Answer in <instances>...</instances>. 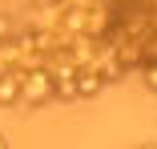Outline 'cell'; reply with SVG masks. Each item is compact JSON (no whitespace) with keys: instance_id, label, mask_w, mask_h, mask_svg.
I'll use <instances>...</instances> for the list:
<instances>
[{"instance_id":"cell-3","label":"cell","mask_w":157,"mask_h":149,"mask_svg":"<svg viewBox=\"0 0 157 149\" xmlns=\"http://www.w3.org/2000/svg\"><path fill=\"white\" fill-rule=\"evenodd\" d=\"M101 89H105V81L97 77V69H81V73H77V97H81V101L97 97Z\"/></svg>"},{"instance_id":"cell-5","label":"cell","mask_w":157,"mask_h":149,"mask_svg":"<svg viewBox=\"0 0 157 149\" xmlns=\"http://www.w3.org/2000/svg\"><path fill=\"white\" fill-rule=\"evenodd\" d=\"M0 149H8V141H4V133H0Z\"/></svg>"},{"instance_id":"cell-4","label":"cell","mask_w":157,"mask_h":149,"mask_svg":"<svg viewBox=\"0 0 157 149\" xmlns=\"http://www.w3.org/2000/svg\"><path fill=\"white\" fill-rule=\"evenodd\" d=\"M141 77H145V89H149V93H157V61L141 65Z\"/></svg>"},{"instance_id":"cell-2","label":"cell","mask_w":157,"mask_h":149,"mask_svg":"<svg viewBox=\"0 0 157 149\" xmlns=\"http://www.w3.org/2000/svg\"><path fill=\"white\" fill-rule=\"evenodd\" d=\"M8 105H20V73H0V109Z\"/></svg>"},{"instance_id":"cell-1","label":"cell","mask_w":157,"mask_h":149,"mask_svg":"<svg viewBox=\"0 0 157 149\" xmlns=\"http://www.w3.org/2000/svg\"><path fill=\"white\" fill-rule=\"evenodd\" d=\"M48 101H56V93H52V73H48V69H28V73H20V109H44Z\"/></svg>"}]
</instances>
